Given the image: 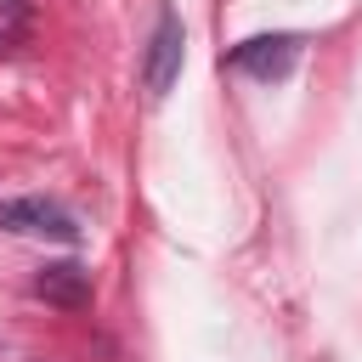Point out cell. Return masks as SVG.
Returning a JSON list of instances; mask_svg holds the SVG:
<instances>
[{"mask_svg": "<svg viewBox=\"0 0 362 362\" xmlns=\"http://www.w3.org/2000/svg\"><path fill=\"white\" fill-rule=\"evenodd\" d=\"M300 45H305L300 34H255V40H243V45H232V51H226V68L272 85V79H288V74H294Z\"/></svg>", "mask_w": 362, "mask_h": 362, "instance_id": "cell-1", "label": "cell"}, {"mask_svg": "<svg viewBox=\"0 0 362 362\" xmlns=\"http://www.w3.org/2000/svg\"><path fill=\"white\" fill-rule=\"evenodd\" d=\"M0 226L23 232V238H57V243H79V221L51 204V198H0Z\"/></svg>", "mask_w": 362, "mask_h": 362, "instance_id": "cell-2", "label": "cell"}, {"mask_svg": "<svg viewBox=\"0 0 362 362\" xmlns=\"http://www.w3.org/2000/svg\"><path fill=\"white\" fill-rule=\"evenodd\" d=\"M0 11H6L11 23H28V0H0Z\"/></svg>", "mask_w": 362, "mask_h": 362, "instance_id": "cell-5", "label": "cell"}, {"mask_svg": "<svg viewBox=\"0 0 362 362\" xmlns=\"http://www.w3.org/2000/svg\"><path fill=\"white\" fill-rule=\"evenodd\" d=\"M28 288H34L45 305H62V311H85V305H90V272H85L79 260H51V266H40Z\"/></svg>", "mask_w": 362, "mask_h": 362, "instance_id": "cell-4", "label": "cell"}, {"mask_svg": "<svg viewBox=\"0 0 362 362\" xmlns=\"http://www.w3.org/2000/svg\"><path fill=\"white\" fill-rule=\"evenodd\" d=\"M181 57H187V34H181V17L164 6L158 11V28L147 40V57H141V85L147 96H164L175 79H181Z\"/></svg>", "mask_w": 362, "mask_h": 362, "instance_id": "cell-3", "label": "cell"}, {"mask_svg": "<svg viewBox=\"0 0 362 362\" xmlns=\"http://www.w3.org/2000/svg\"><path fill=\"white\" fill-rule=\"evenodd\" d=\"M0 51H11V34H6V28H0Z\"/></svg>", "mask_w": 362, "mask_h": 362, "instance_id": "cell-6", "label": "cell"}]
</instances>
